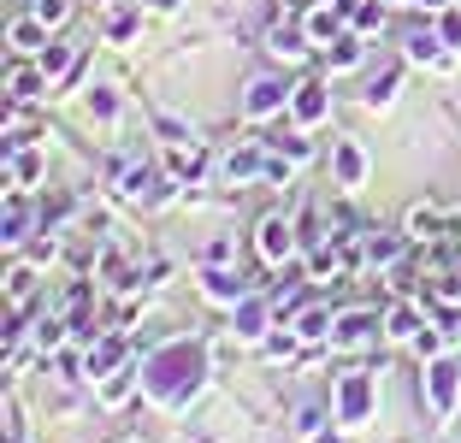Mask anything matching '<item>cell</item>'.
I'll return each mask as SVG.
<instances>
[{
  "instance_id": "6da1fadb",
  "label": "cell",
  "mask_w": 461,
  "mask_h": 443,
  "mask_svg": "<svg viewBox=\"0 0 461 443\" xmlns=\"http://www.w3.org/2000/svg\"><path fill=\"white\" fill-rule=\"evenodd\" d=\"M260 255H267V260L290 255V225H285V219H267V225H260Z\"/></svg>"
},
{
  "instance_id": "7a4b0ae2",
  "label": "cell",
  "mask_w": 461,
  "mask_h": 443,
  "mask_svg": "<svg viewBox=\"0 0 461 443\" xmlns=\"http://www.w3.org/2000/svg\"><path fill=\"white\" fill-rule=\"evenodd\" d=\"M13 48H18V54L48 48V24H41V18H18V24H13Z\"/></svg>"
},
{
  "instance_id": "3957f363",
  "label": "cell",
  "mask_w": 461,
  "mask_h": 443,
  "mask_svg": "<svg viewBox=\"0 0 461 443\" xmlns=\"http://www.w3.org/2000/svg\"><path fill=\"white\" fill-rule=\"evenodd\" d=\"M41 83H48V71H13V101H30V95H41Z\"/></svg>"
},
{
  "instance_id": "277c9868",
  "label": "cell",
  "mask_w": 461,
  "mask_h": 443,
  "mask_svg": "<svg viewBox=\"0 0 461 443\" xmlns=\"http://www.w3.org/2000/svg\"><path fill=\"white\" fill-rule=\"evenodd\" d=\"M41 177V154H13V184L24 189V184H36Z\"/></svg>"
},
{
  "instance_id": "5b68a950",
  "label": "cell",
  "mask_w": 461,
  "mask_h": 443,
  "mask_svg": "<svg viewBox=\"0 0 461 443\" xmlns=\"http://www.w3.org/2000/svg\"><path fill=\"white\" fill-rule=\"evenodd\" d=\"M366 331H373V320H366V313H343V325H338V343H361Z\"/></svg>"
},
{
  "instance_id": "8992f818",
  "label": "cell",
  "mask_w": 461,
  "mask_h": 443,
  "mask_svg": "<svg viewBox=\"0 0 461 443\" xmlns=\"http://www.w3.org/2000/svg\"><path fill=\"white\" fill-rule=\"evenodd\" d=\"M278 83H255V89H249V113H267V107H278Z\"/></svg>"
},
{
  "instance_id": "52a82bcc",
  "label": "cell",
  "mask_w": 461,
  "mask_h": 443,
  "mask_svg": "<svg viewBox=\"0 0 461 443\" xmlns=\"http://www.w3.org/2000/svg\"><path fill=\"white\" fill-rule=\"evenodd\" d=\"M66 13H71V0H36V18H41V24H66Z\"/></svg>"
},
{
  "instance_id": "ba28073f",
  "label": "cell",
  "mask_w": 461,
  "mask_h": 443,
  "mask_svg": "<svg viewBox=\"0 0 461 443\" xmlns=\"http://www.w3.org/2000/svg\"><path fill=\"white\" fill-rule=\"evenodd\" d=\"M71 66V48L66 41H48V54H41V71H66Z\"/></svg>"
},
{
  "instance_id": "9c48e42d",
  "label": "cell",
  "mask_w": 461,
  "mask_h": 443,
  "mask_svg": "<svg viewBox=\"0 0 461 443\" xmlns=\"http://www.w3.org/2000/svg\"><path fill=\"white\" fill-rule=\"evenodd\" d=\"M308 113H326V89H320V83H302V119H308Z\"/></svg>"
},
{
  "instance_id": "30bf717a",
  "label": "cell",
  "mask_w": 461,
  "mask_h": 443,
  "mask_svg": "<svg viewBox=\"0 0 461 443\" xmlns=\"http://www.w3.org/2000/svg\"><path fill=\"white\" fill-rule=\"evenodd\" d=\"M107 30H113V41H131V36H136V13H124V6H119Z\"/></svg>"
},
{
  "instance_id": "8fae6325",
  "label": "cell",
  "mask_w": 461,
  "mask_h": 443,
  "mask_svg": "<svg viewBox=\"0 0 461 443\" xmlns=\"http://www.w3.org/2000/svg\"><path fill=\"white\" fill-rule=\"evenodd\" d=\"M331 30H338V13H313L308 18V36H331Z\"/></svg>"
},
{
  "instance_id": "7c38bea8",
  "label": "cell",
  "mask_w": 461,
  "mask_h": 443,
  "mask_svg": "<svg viewBox=\"0 0 461 443\" xmlns=\"http://www.w3.org/2000/svg\"><path fill=\"white\" fill-rule=\"evenodd\" d=\"M320 331H331L326 313H302V337H320Z\"/></svg>"
},
{
  "instance_id": "4fadbf2b",
  "label": "cell",
  "mask_w": 461,
  "mask_h": 443,
  "mask_svg": "<svg viewBox=\"0 0 461 443\" xmlns=\"http://www.w3.org/2000/svg\"><path fill=\"white\" fill-rule=\"evenodd\" d=\"M338 166H343V177H361V154H355V148H343V160H338Z\"/></svg>"
},
{
  "instance_id": "5bb4252c",
  "label": "cell",
  "mask_w": 461,
  "mask_h": 443,
  "mask_svg": "<svg viewBox=\"0 0 461 443\" xmlns=\"http://www.w3.org/2000/svg\"><path fill=\"white\" fill-rule=\"evenodd\" d=\"M444 41H461V13H444Z\"/></svg>"
},
{
  "instance_id": "9a60e30c",
  "label": "cell",
  "mask_w": 461,
  "mask_h": 443,
  "mask_svg": "<svg viewBox=\"0 0 461 443\" xmlns=\"http://www.w3.org/2000/svg\"><path fill=\"white\" fill-rule=\"evenodd\" d=\"M154 6H160V13H172V6H177V0H154Z\"/></svg>"
}]
</instances>
